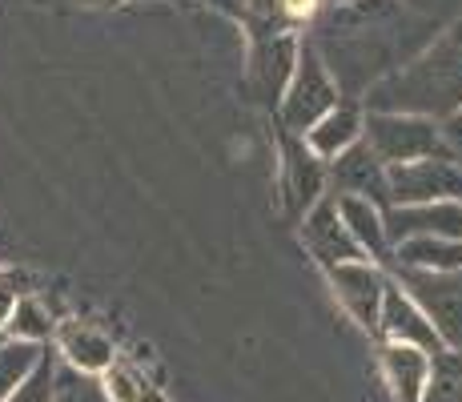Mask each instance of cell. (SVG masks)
I'll use <instances>...</instances> for the list:
<instances>
[{
    "instance_id": "obj_1",
    "label": "cell",
    "mask_w": 462,
    "mask_h": 402,
    "mask_svg": "<svg viewBox=\"0 0 462 402\" xmlns=\"http://www.w3.org/2000/svg\"><path fill=\"white\" fill-rule=\"evenodd\" d=\"M57 346H60L65 366H73V370H81V374H105L113 366L109 338H101L88 326H65L57 334Z\"/></svg>"
},
{
    "instance_id": "obj_2",
    "label": "cell",
    "mask_w": 462,
    "mask_h": 402,
    "mask_svg": "<svg viewBox=\"0 0 462 402\" xmlns=\"http://www.w3.org/2000/svg\"><path fill=\"white\" fill-rule=\"evenodd\" d=\"M41 354H44V346H32V342H13V338L0 342V402L13 398V390L32 374Z\"/></svg>"
},
{
    "instance_id": "obj_3",
    "label": "cell",
    "mask_w": 462,
    "mask_h": 402,
    "mask_svg": "<svg viewBox=\"0 0 462 402\" xmlns=\"http://www.w3.org/2000/svg\"><path fill=\"white\" fill-rule=\"evenodd\" d=\"M49 334H52L49 310H44L41 302H32V298H21V302H16L13 318H8V326H5V338H13V342H32V346H41Z\"/></svg>"
},
{
    "instance_id": "obj_4",
    "label": "cell",
    "mask_w": 462,
    "mask_h": 402,
    "mask_svg": "<svg viewBox=\"0 0 462 402\" xmlns=\"http://www.w3.org/2000/svg\"><path fill=\"white\" fill-rule=\"evenodd\" d=\"M390 374H394L402 402H422L426 362H422L419 351H411V346H402V351H390Z\"/></svg>"
},
{
    "instance_id": "obj_5",
    "label": "cell",
    "mask_w": 462,
    "mask_h": 402,
    "mask_svg": "<svg viewBox=\"0 0 462 402\" xmlns=\"http://www.w3.org/2000/svg\"><path fill=\"white\" fill-rule=\"evenodd\" d=\"M52 402H113V398L105 395V387L93 374H81V370H73V366H57Z\"/></svg>"
},
{
    "instance_id": "obj_6",
    "label": "cell",
    "mask_w": 462,
    "mask_h": 402,
    "mask_svg": "<svg viewBox=\"0 0 462 402\" xmlns=\"http://www.w3.org/2000/svg\"><path fill=\"white\" fill-rule=\"evenodd\" d=\"M426 402H462V359H439L434 370L426 374V387H422Z\"/></svg>"
},
{
    "instance_id": "obj_7",
    "label": "cell",
    "mask_w": 462,
    "mask_h": 402,
    "mask_svg": "<svg viewBox=\"0 0 462 402\" xmlns=\"http://www.w3.org/2000/svg\"><path fill=\"white\" fill-rule=\"evenodd\" d=\"M52 379H57V359L44 351L41 362L32 366V374L13 390L8 402H52Z\"/></svg>"
},
{
    "instance_id": "obj_8",
    "label": "cell",
    "mask_w": 462,
    "mask_h": 402,
    "mask_svg": "<svg viewBox=\"0 0 462 402\" xmlns=\"http://www.w3.org/2000/svg\"><path fill=\"white\" fill-rule=\"evenodd\" d=\"M390 330H394V334H406V338H419V342H426V346H439L434 330L422 326V322L414 318V310L402 306V298H398V294L390 298Z\"/></svg>"
},
{
    "instance_id": "obj_9",
    "label": "cell",
    "mask_w": 462,
    "mask_h": 402,
    "mask_svg": "<svg viewBox=\"0 0 462 402\" xmlns=\"http://www.w3.org/2000/svg\"><path fill=\"white\" fill-rule=\"evenodd\" d=\"M81 5H109V0H81Z\"/></svg>"
},
{
    "instance_id": "obj_10",
    "label": "cell",
    "mask_w": 462,
    "mask_h": 402,
    "mask_svg": "<svg viewBox=\"0 0 462 402\" xmlns=\"http://www.w3.org/2000/svg\"><path fill=\"white\" fill-rule=\"evenodd\" d=\"M0 342H5V334H0Z\"/></svg>"
}]
</instances>
